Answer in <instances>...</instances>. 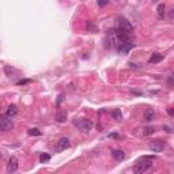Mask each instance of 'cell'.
<instances>
[{"mask_svg":"<svg viewBox=\"0 0 174 174\" xmlns=\"http://www.w3.org/2000/svg\"><path fill=\"white\" fill-rule=\"evenodd\" d=\"M73 125L83 133H87L92 129V121L89 118H78L73 121Z\"/></svg>","mask_w":174,"mask_h":174,"instance_id":"cell-1","label":"cell"},{"mask_svg":"<svg viewBox=\"0 0 174 174\" xmlns=\"http://www.w3.org/2000/svg\"><path fill=\"white\" fill-rule=\"evenodd\" d=\"M152 162H154V160H141V159H139L137 163L133 166V171H135L136 174L144 173V171L150 170V169L152 167V165H154Z\"/></svg>","mask_w":174,"mask_h":174,"instance_id":"cell-2","label":"cell"},{"mask_svg":"<svg viewBox=\"0 0 174 174\" xmlns=\"http://www.w3.org/2000/svg\"><path fill=\"white\" fill-rule=\"evenodd\" d=\"M14 127V122H12V117L7 116V114H3L0 117V130L2 132H8L11 130Z\"/></svg>","mask_w":174,"mask_h":174,"instance_id":"cell-3","label":"cell"},{"mask_svg":"<svg viewBox=\"0 0 174 174\" xmlns=\"http://www.w3.org/2000/svg\"><path fill=\"white\" fill-rule=\"evenodd\" d=\"M117 29H120L121 31H124V33H127V34H132L133 33V24L130 23L129 21H127V19H124V18H120L118 19V26H117Z\"/></svg>","mask_w":174,"mask_h":174,"instance_id":"cell-4","label":"cell"},{"mask_svg":"<svg viewBox=\"0 0 174 174\" xmlns=\"http://www.w3.org/2000/svg\"><path fill=\"white\" fill-rule=\"evenodd\" d=\"M148 148L151 150L152 152H160L166 148V143L162 140H152L151 143L148 144Z\"/></svg>","mask_w":174,"mask_h":174,"instance_id":"cell-5","label":"cell"},{"mask_svg":"<svg viewBox=\"0 0 174 174\" xmlns=\"http://www.w3.org/2000/svg\"><path fill=\"white\" fill-rule=\"evenodd\" d=\"M19 167V163H18V159L15 156H11L7 162V173H15Z\"/></svg>","mask_w":174,"mask_h":174,"instance_id":"cell-6","label":"cell"},{"mask_svg":"<svg viewBox=\"0 0 174 174\" xmlns=\"http://www.w3.org/2000/svg\"><path fill=\"white\" fill-rule=\"evenodd\" d=\"M133 46H135V44H133L132 41H122V42H120V45H118V50L122 52V53H128Z\"/></svg>","mask_w":174,"mask_h":174,"instance_id":"cell-7","label":"cell"},{"mask_svg":"<svg viewBox=\"0 0 174 174\" xmlns=\"http://www.w3.org/2000/svg\"><path fill=\"white\" fill-rule=\"evenodd\" d=\"M69 146H71L69 139H67V137H61L59 141H57V147H56V150H57V151H64V150H67Z\"/></svg>","mask_w":174,"mask_h":174,"instance_id":"cell-8","label":"cell"},{"mask_svg":"<svg viewBox=\"0 0 174 174\" xmlns=\"http://www.w3.org/2000/svg\"><path fill=\"white\" fill-rule=\"evenodd\" d=\"M111 156L114 158V160L120 162V160H124L125 152L122 151V150H113V151H111Z\"/></svg>","mask_w":174,"mask_h":174,"instance_id":"cell-9","label":"cell"},{"mask_svg":"<svg viewBox=\"0 0 174 174\" xmlns=\"http://www.w3.org/2000/svg\"><path fill=\"white\" fill-rule=\"evenodd\" d=\"M155 118V110L154 109H146V110H144V120H146V121H152V120Z\"/></svg>","mask_w":174,"mask_h":174,"instance_id":"cell-10","label":"cell"},{"mask_svg":"<svg viewBox=\"0 0 174 174\" xmlns=\"http://www.w3.org/2000/svg\"><path fill=\"white\" fill-rule=\"evenodd\" d=\"M5 114L10 117H14L18 114V108H16V105H10L7 108V111H5Z\"/></svg>","mask_w":174,"mask_h":174,"instance_id":"cell-11","label":"cell"},{"mask_svg":"<svg viewBox=\"0 0 174 174\" xmlns=\"http://www.w3.org/2000/svg\"><path fill=\"white\" fill-rule=\"evenodd\" d=\"M162 60H163V56H162V54H159V53H154L151 57H150L148 61L151 63V64H155V63H159V61H162Z\"/></svg>","mask_w":174,"mask_h":174,"instance_id":"cell-12","label":"cell"},{"mask_svg":"<svg viewBox=\"0 0 174 174\" xmlns=\"http://www.w3.org/2000/svg\"><path fill=\"white\" fill-rule=\"evenodd\" d=\"M4 71H5V75L8 76V78H14V73H18V71L15 69V68H12V67H10V65H5L4 67Z\"/></svg>","mask_w":174,"mask_h":174,"instance_id":"cell-13","label":"cell"},{"mask_svg":"<svg viewBox=\"0 0 174 174\" xmlns=\"http://www.w3.org/2000/svg\"><path fill=\"white\" fill-rule=\"evenodd\" d=\"M156 14H158V18H160V19L165 16V4H163V3L158 4V7H156Z\"/></svg>","mask_w":174,"mask_h":174,"instance_id":"cell-14","label":"cell"},{"mask_svg":"<svg viewBox=\"0 0 174 174\" xmlns=\"http://www.w3.org/2000/svg\"><path fill=\"white\" fill-rule=\"evenodd\" d=\"M111 117H113L116 121L122 120V114H121V111H120V109H114V110L111 111Z\"/></svg>","mask_w":174,"mask_h":174,"instance_id":"cell-15","label":"cell"},{"mask_svg":"<svg viewBox=\"0 0 174 174\" xmlns=\"http://www.w3.org/2000/svg\"><path fill=\"white\" fill-rule=\"evenodd\" d=\"M86 27H87V31H90V33H98V27L95 26L92 22H87Z\"/></svg>","mask_w":174,"mask_h":174,"instance_id":"cell-16","label":"cell"},{"mask_svg":"<svg viewBox=\"0 0 174 174\" xmlns=\"http://www.w3.org/2000/svg\"><path fill=\"white\" fill-rule=\"evenodd\" d=\"M56 120L59 122H64L65 120H67V113H65V111H60V113L56 116Z\"/></svg>","mask_w":174,"mask_h":174,"instance_id":"cell-17","label":"cell"},{"mask_svg":"<svg viewBox=\"0 0 174 174\" xmlns=\"http://www.w3.org/2000/svg\"><path fill=\"white\" fill-rule=\"evenodd\" d=\"M49 160H50V155H49V154H41L40 155V162L41 163L49 162Z\"/></svg>","mask_w":174,"mask_h":174,"instance_id":"cell-18","label":"cell"},{"mask_svg":"<svg viewBox=\"0 0 174 174\" xmlns=\"http://www.w3.org/2000/svg\"><path fill=\"white\" fill-rule=\"evenodd\" d=\"M154 132H155V129L152 127H146V128H144V130H143V135L148 136V135H152Z\"/></svg>","mask_w":174,"mask_h":174,"instance_id":"cell-19","label":"cell"},{"mask_svg":"<svg viewBox=\"0 0 174 174\" xmlns=\"http://www.w3.org/2000/svg\"><path fill=\"white\" fill-rule=\"evenodd\" d=\"M29 135L30 136H41V130H38V129H29Z\"/></svg>","mask_w":174,"mask_h":174,"instance_id":"cell-20","label":"cell"},{"mask_svg":"<svg viewBox=\"0 0 174 174\" xmlns=\"http://www.w3.org/2000/svg\"><path fill=\"white\" fill-rule=\"evenodd\" d=\"M140 159L141 160H155L156 156H155V155H144V156H141Z\"/></svg>","mask_w":174,"mask_h":174,"instance_id":"cell-21","label":"cell"},{"mask_svg":"<svg viewBox=\"0 0 174 174\" xmlns=\"http://www.w3.org/2000/svg\"><path fill=\"white\" fill-rule=\"evenodd\" d=\"M30 82H31L30 79H23V80H19L16 84H18V86H23V84H27V83H30Z\"/></svg>","mask_w":174,"mask_h":174,"instance_id":"cell-22","label":"cell"},{"mask_svg":"<svg viewBox=\"0 0 174 174\" xmlns=\"http://www.w3.org/2000/svg\"><path fill=\"white\" fill-rule=\"evenodd\" d=\"M109 3V0H98V5H101V7H103V5H106Z\"/></svg>","mask_w":174,"mask_h":174,"instance_id":"cell-23","label":"cell"},{"mask_svg":"<svg viewBox=\"0 0 174 174\" xmlns=\"http://www.w3.org/2000/svg\"><path fill=\"white\" fill-rule=\"evenodd\" d=\"M169 16H170V19H171V21H174V8L170 11V12H169Z\"/></svg>","mask_w":174,"mask_h":174,"instance_id":"cell-24","label":"cell"},{"mask_svg":"<svg viewBox=\"0 0 174 174\" xmlns=\"http://www.w3.org/2000/svg\"><path fill=\"white\" fill-rule=\"evenodd\" d=\"M129 67L130 68H135V69H136V68H140L137 64H133V63H129Z\"/></svg>","mask_w":174,"mask_h":174,"instance_id":"cell-25","label":"cell"},{"mask_svg":"<svg viewBox=\"0 0 174 174\" xmlns=\"http://www.w3.org/2000/svg\"><path fill=\"white\" fill-rule=\"evenodd\" d=\"M167 113L171 114V116H174V110H173V109H167Z\"/></svg>","mask_w":174,"mask_h":174,"instance_id":"cell-26","label":"cell"}]
</instances>
